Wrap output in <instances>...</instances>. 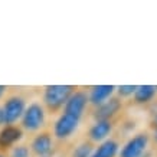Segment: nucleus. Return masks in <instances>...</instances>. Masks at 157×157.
<instances>
[{
	"mask_svg": "<svg viewBox=\"0 0 157 157\" xmlns=\"http://www.w3.org/2000/svg\"><path fill=\"white\" fill-rule=\"evenodd\" d=\"M74 91L72 85H48L43 91V102L49 109L56 111L65 105Z\"/></svg>",
	"mask_w": 157,
	"mask_h": 157,
	"instance_id": "nucleus-1",
	"label": "nucleus"
},
{
	"mask_svg": "<svg viewBox=\"0 0 157 157\" xmlns=\"http://www.w3.org/2000/svg\"><path fill=\"white\" fill-rule=\"evenodd\" d=\"M20 121H22V130L38 131L45 125V121H46L45 109L39 102H30L29 105H26V109Z\"/></svg>",
	"mask_w": 157,
	"mask_h": 157,
	"instance_id": "nucleus-2",
	"label": "nucleus"
},
{
	"mask_svg": "<svg viewBox=\"0 0 157 157\" xmlns=\"http://www.w3.org/2000/svg\"><path fill=\"white\" fill-rule=\"evenodd\" d=\"M25 109H26V101H25L23 97L20 95L9 97L5 101V104L2 105L5 125H14V123H17L22 118Z\"/></svg>",
	"mask_w": 157,
	"mask_h": 157,
	"instance_id": "nucleus-3",
	"label": "nucleus"
},
{
	"mask_svg": "<svg viewBox=\"0 0 157 157\" xmlns=\"http://www.w3.org/2000/svg\"><path fill=\"white\" fill-rule=\"evenodd\" d=\"M148 147V134L138 133L118 150V157H141Z\"/></svg>",
	"mask_w": 157,
	"mask_h": 157,
	"instance_id": "nucleus-4",
	"label": "nucleus"
},
{
	"mask_svg": "<svg viewBox=\"0 0 157 157\" xmlns=\"http://www.w3.org/2000/svg\"><path fill=\"white\" fill-rule=\"evenodd\" d=\"M78 127H79V118L62 113L53 124V134L59 140H65V138L71 137L78 130Z\"/></svg>",
	"mask_w": 157,
	"mask_h": 157,
	"instance_id": "nucleus-5",
	"label": "nucleus"
},
{
	"mask_svg": "<svg viewBox=\"0 0 157 157\" xmlns=\"http://www.w3.org/2000/svg\"><path fill=\"white\" fill-rule=\"evenodd\" d=\"M88 104V95L84 91H74L63 105V113L81 120Z\"/></svg>",
	"mask_w": 157,
	"mask_h": 157,
	"instance_id": "nucleus-6",
	"label": "nucleus"
},
{
	"mask_svg": "<svg viewBox=\"0 0 157 157\" xmlns=\"http://www.w3.org/2000/svg\"><path fill=\"white\" fill-rule=\"evenodd\" d=\"M30 150L38 157L53 156V140L49 133H39L30 143Z\"/></svg>",
	"mask_w": 157,
	"mask_h": 157,
	"instance_id": "nucleus-7",
	"label": "nucleus"
},
{
	"mask_svg": "<svg viewBox=\"0 0 157 157\" xmlns=\"http://www.w3.org/2000/svg\"><path fill=\"white\" fill-rule=\"evenodd\" d=\"M23 138V130L17 125H5L0 130V147L10 148L14 147Z\"/></svg>",
	"mask_w": 157,
	"mask_h": 157,
	"instance_id": "nucleus-8",
	"label": "nucleus"
},
{
	"mask_svg": "<svg viewBox=\"0 0 157 157\" xmlns=\"http://www.w3.org/2000/svg\"><path fill=\"white\" fill-rule=\"evenodd\" d=\"M120 109H121V101L118 98H115V97H111L108 101H105L104 104L97 107L95 111H94V117L97 120H107V121H109Z\"/></svg>",
	"mask_w": 157,
	"mask_h": 157,
	"instance_id": "nucleus-9",
	"label": "nucleus"
},
{
	"mask_svg": "<svg viewBox=\"0 0 157 157\" xmlns=\"http://www.w3.org/2000/svg\"><path fill=\"white\" fill-rule=\"evenodd\" d=\"M113 131V124L111 121L107 120H97L95 123L92 124V127L88 131L91 141L95 143H104L105 140H108V136Z\"/></svg>",
	"mask_w": 157,
	"mask_h": 157,
	"instance_id": "nucleus-10",
	"label": "nucleus"
},
{
	"mask_svg": "<svg viewBox=\"0 0 157 157\" xmlns=\"http://www.w3.org/2000/svg\"><path fill=\"white\" fill-rule=\"evenodd\" d=\"M115 92V86L114 85H95L92 86L88 94V101L92 105H98L104 104L105 101H108L111 97L114 95Z\"/></svg>",
	"mask_w": 157,
	"mask_h": 157,
	"instance_id": "nucleus-11",
	"label": "nucleus"
},
{
	"mask_svg": "<svg viewBox=\"0 0 157 157\" xmlns=\"http://www.w3.org/2000/svg\"><path fill=\"white\" fill-rule=\"evenodd\" d=\"M157 92V86L154 85H137L134 91V102L137 104H147L154 98Z\"/></svg>",
	"mask_w": 157,
	"mask_h": 157,
	"instance_id": "nucleus-12",
	"label": "nucleus"
},
{
	"mask_svg": "<svg viewBox=\"0 0 157 157\" xmlns=\"http://www.w3.org/2000/svg\"><path fill=\"white\" fill-rule=\"evenodd\" d=\"M120 146L115 140H105L94 150L91 157H115L118 154Z\"/></svg>",
	"mask_w": 157,
	"mask_h": 157,
	"instance_id": "nucleus-13",
	"label": "nucleus"
},
{
	"mask_svg": "<svg viewBox=\"0 0 157 157\" xmlns=\"http://www.w3.org/2000/svg\"><path fill=\"white\" fill-rule=\"evenodd\" d=\"M94 153V147L91 143H81L78 144L74 151H72V157H91Z\"/></svg>",
	"mask_w": 157,
	"mask_h": 157,
	"instance_id": "nucleus-14",
	"label": "nucleus"
},
{
	"mask_svg": "<svg viewBox=\"0 0 157 157\" xmlns=\"http://www.w3.org/2000/svg\"><path fill=\"white\" fill-rule=\"evenodd\" d=\"M10 157H30V150L28 146H14L10 151Z\"/></svg>",
	"mask_w": 157,
	"mask_h": 157,
	"instance_id": "nucleus-15",
	"label": "nucleus"
},
{
	"mask_svg": "<svg viewBox=\"0 0 157 157\" xmlns=\"http://www.w3.org/2000/svg\"><path fill=\"white\" fill-rule=\"evenodd\" d=\"M136 88H137V85H120L117 88V92H118L120 97H131Z\"/></svg>",
	"mask_w": 157,
	"mask_h": 157,
	"instance_id": "nucleus-16",
	"label": "nucleus"
},
{
	"mask_svg": "<svg viewBox=\"0 0 157 157\" xmlns=\"http://www.w3.org/2000/svg\"><path fill=\"white\" fill-rule=\"evenodd\" d=\"M6 90H7V88H6L5 85H0V100H2V98H3V95L6 94Z\"/></svg>",
	"mask_w": 157,
	"mask_h": 157,
	"instance_id": "nucleus-17",
	"label": "nucleus"
},
{
	"mask_svg": "<svg viewBox=\"0 0 157 157\" xmlns=\"http://www.w3.org/2000/svg\"><path fill=\"white\" fill-rule=\"evenodd\" d=\"M5 121H3V111H2V107H0V125H3Z\"/></svg>",
	"mask_w": 157,
	"mask_h": 157,
	"instance_id": "nucleus-18",
	"label": "nucleus"
},
{
	"mask_svg": "<svg viewBox=\"0 0 157 157\" xmlns=\"http://www.w3.org/2000/svg\"><path fill=\"white\" fill-rule=\"evenodd\" d=\"M154 140L157 141V124H156V127H154Z\"/></svg>",
	"mask_w": 157,
	"mask_h": 157,
	"instance_id": "nucleus-19",
	"label": "nucleus"
},
{
	"mask_svg": "<svg viewBox=\"0 0 157 157\" xmlns=\"http://www.w3.org/2000/svg\"><path fill=\"white\" fill-rule=\"evenodd\" d=\"M154 121H156V124H157V114H156V117H154Z\"/></svg>",
	"mask_w": 157,
	"mask_h": 157,
	"instance_id": "nucleus-20",
	"label": "nucleus"
},
{
	"mask_svg": "<svg viewBox=\"0 0 157 157\" xmlns=\"http://www.w3.org/2000/svg\"><path fill=\"white\" fill-rule=\"evenodd\" d=\"M0 157H6V156H5V154H0Z\"/></svg>",
	"mask_w": 157,
	"mask_h": 157,
	"instance_id": "nucleus-21",
	"label": "nucleus"
}]
</instances>
